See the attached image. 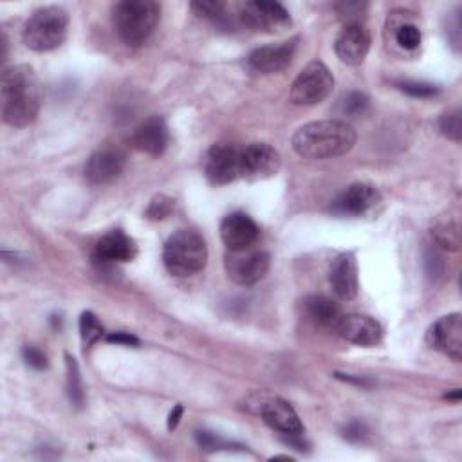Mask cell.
<instances>
[{"instance_id": "6da1fadb", "label": "cell", "mask_w": 462, "mask_h": 462, "mask_svg": "<svg viewBox=\"0 0 462 462\" xmlns=\"http://www.w3.org/2000/svg\"><path fill=\"white\" fill-rule=\"evenodd\" d=\"M2 117L7 125L22 128L31 125L42 106L38 76L29 65H11L0 78Z\"/></svg>"}, {"instance_id": "7a4b0ae2", "label": "cell", "mask_w": 462, "mask_h": 462, "mask_svg": "<svg viewBox=\"0 0 462 462\" xmlns=\"http://www.w3.org/2000/svg\"><path fill=\"white\" fill-rule=\"evenodd\" d=\"M356 144L354 128L337 119L312 121L292 135V148L305 159H330L350 152Z\"/></svg>"}, {"instance_id": "3957f363", "label": "cell", "mask_w": 462, "mask_h": 462, "mask_svg": "<svg viewBox=\"0 0 462 462\" xmlns=\"http://www.w3.org/2000/svg\"><path fill=\"white\" fill-rule=\"evenodd\" d=\"M159 14L161 7L153 0H123L112 9L114 27L119 38L130 47H139L150 38Z\"/></svg>"}, {"instance_id": "277c9868", "label": "cell", "mask_w": 462, "mask_h": 462, "mask_svg": "<svg viewBox=\"0 0 462 462\" xmlns=\"http://www.w3.org/2000/svg\"><path fill=\"white\" fill-rule=\"evenodd\" d=\"M162 260L171 274L191 276L202 271L208 262L206 242L193 229H179L164 244Z\"/></svg>"}, {"instance_id": "5b68a950", "label": "cell", "mask_w": 462, "mask_h": 462, "mask_svg": "<svg viewBox=\"0 0 462 462\" xmlns=\"http://www.w3.org/2000/svg\"><path fill=\"white\" fill-rule=\"evenodd\" d=\"M69 14L58 5H47L31 14L25 22L23 43L36 52H47L60 47L67 36Z\"/></svg>"}, {"instance_id": "8992f818", "label": "cell", "mask_w": 462, "mask_h": 462, "mask_svg": "<svg viewBox=\"0 0 462 462\" xmlns=\"http://www.w3.org/2000/svg\"><path fill=\"white\" fill-rule=\"evenodd\" d=\"M334 87V78L325 63L310 61L291 85L289 97L294 105L310 106L328 97Z\"/></svg>"}, {"instance_id": "52a82bcc", "label": "cell", "mask_w": 462, "mask_h": 462, "mask_svg": "<svg viewBox=\"0 0 462 462\" xmlns=\"http://www.w3.org/2000/svg\"><path fill=\"white\" fill-rule=\"evenodd\" d=\"M224 263L227 276L235 283L254 285L267 274L271 258L263 249L245 247L240 251H227Z\"/></svg>"}, {"instance_id": "ba28073f", "label": "cell", "mask_w": 462, "mask_h": 462, "mask_svg": "<svg viewBox=\"0 0 462 462\" xmlns=\"http://www.w3.org/2000/svg\"><path fill=\"white\" fill-rule=\"evenodd\" d=\"M240 153L242 150H238L229 143L213 144L208 150L206 162H204V173L208 180L215 186H224L242 177Z\"/></svg>"}, {"instance_id": "9c48e42d", "label": "cell", "mask_w": 462, "mask_h": 462, "mask_svg": "<svg viewBox=\"0 0 462 462\" xmlns=\"http://www.w3.org/2000/svg\"><path fill=\"white\" fill-rule=\"evenodd\" d=\"M431 348L442 352L453 361H462V316L458 312L439 318L426 332Z\"/></svg>"}, {"instance_id": "30bf717a", "label": "cell", "mask_w": 462, "mask_h": 462, "mask_svg": "<svg viewBox=\"0 0 462 462\" xmlns=\"http://www.w3.org/2000/svg\"><path fill=\"white\" fill-rule=\"evenodd\" d=\"M240 18L247 27L263 32H274L291 23L289 11L278 2L267 0L245 2L240 9Z\"/></svg>"}, {"instance_id": "8fae6325", "label": "cell", "mask_w": 462, "mask_h": 462, "mask_svg": "<svg viewBox=\"0 0 462 462\" xmlns=\"http://www.w3.org/2000/svg\"><path fill=\"white\" fill-rule=\"evenodd\" d=\"M280 153L267 143H251L240 153V171L247 180L273 177L280 170Z\"/></svg>"}, {"instance_id": "7c38bea8", "label": "cell", "mask_w": 462, "mask_h": 462, "mask_svg": "<svg viewBox=\"0 0 462 462\" xmlns=\"http://www.w3.org/2000/svg\"><path fill=\"white\" fill-rule=\"evenodd\" d=\"M125 153L114 146L96 150L85 166V177L90 184H108L125 170Z\"/></svg>"}, {"instance_id": "4fadbf2b", "label": "cell", "mask_w": 462, "mask_h": 462, "mask_svg": "<svg viewBox=\"0 0 462 462\" xmlns=\"http://www.w3.org/2000/svg\"><path fill=\"white\" fill-rule=\"evenodd\" d=\"M370 49V32L363 23H345L334 42L337 58L346 65L361 63Z\"/></svg>"}, {"instance_id": "5bb4252c", "label": "cell", "mask_w": 462, "mask_h": 462, "mask_svg": "<svg viewBox=\"0 0 462 462\" xmlns=\"http://www.w3.org/2000/svg\"><path fill=\"white\" fill-rule=\"evenodd\" d=\"M220 238L227 251H240L245 247H251L258 238V226L256 222L242 213H231L224 217L220 224Z\"/></svg>"}, {"instance_id": "9a60e30c", "label": "cell", "mask_w": 462, "mask_h": 462, "mask_svg": "<svg viewBox=\"0 0 462 462\" xmlns=\"http://www.w3.org/2000/svg\"><path fill=\"white\" fill-rule=\"evenodd\" d=\"M296 51V40L291 42H282V43H273V45H263L254 49L247 56V65L260 74H274L283 70Z\"/></svg>"}, {"instance_id": "2e32d148", "label": "cell", "mask_w": 462, "mask_h": 462, "mask_svg": "<svg viewBox=\"0 0 462 462\" xmlns=\"http://www.w3.org/2000/svg\"><path fill=\"white\" fill-rule=\"evenodd\" d=\"M379 199L381 195L374 186L356 182L337 195V199L332 202V211L337 215L357 217L372 209L379 202Z\"/></svg>"}, {"instance_id": "e0dca14e", "label": "cell", "mask_w": 462, "mask_h": 462, "mask_svg": "<svg viewBox=\"0 0 462 462\" xmlns=\"http://www.w3.org/2000/svg\"><path fill=\"white\" fill-rule=\"evenodd\" d=\"M336 330L343 339L359 346L377 345L383 336L381 325L365 314H343Z\"/></svg>"}, {"instance_id": "ac0fdd59", "label": "cell", "mask_w": 462, "mask_h": 462, "mask_svg": "<svg viewBox=\"0 0 462 462\" xmlns=\"http://www.w3.org/2000/svg\"><path fill=\"white\" fill-rule=\"evenodd\" d=\"M262 419L263 422L278 431L283 437H292V435H301L303 433V424L296 413V410L283 399L274 397L263 402L262 406Z\"/></svg>"}, {"instance_id": "d6986e66", "label": "cell", "mask_w": 462, "mask_h": 462, "mask_svg": "<svg viewBox=\"0 0 462 462\" xmlns=\"http://www.w3.org/2000/svg\"><path fill=\"white\" fill-rule=\"evenodd\" d=\"M170 141V134H168V126L164 123L162 117L153 116L144 119L141 125L135 126L134 134H132V144L148 153V155H161Z\"/></svg>"}, {"instance_id": "ffe728a7", "label": "cell", "mask_w": 462, "mask_h": 462, "mask_svg": "<svg viewBox=\"0 0 462 462\" xmlns=\"http://www.w3.org/2000/svg\"><path fill=\"white\" fill-rule=\"evenodd\" d=\"M137 254V245L132 236H128L121 229H112L103 235L97 244L94 256L97 262L112 263V262H130Z\"/></svg>"}, {"instance_id": "44dd1931", "label": "cell", "mask_w": 462, "mask_h": 462, "mask_svg": "<svg viewBox=\"0 0 462 462\" xmlns=\"http://www.w3.org/2000/svg\"><path fill=\"white\" fill-rule=\"evenodd\" d=\"M330 285L336 296L341 300H352L357 294V263L352 253H341L336 256L330 267Z\"/></svg>"}, {"instance_id": "7402d4cb", "label": "cell", "mask_w": 462, "mask_h": 462, "mask_svg": "<svg viewBox=\"0 0 462 462\" xmlns=\"http://www.w3.org/2000/svg\"><path fill=\"white\" fill-rule=\"evenodd\" d=\"M303 310L316 325L325 327V328H334V330H336V327H337V323L343 316L339 305L336 301H332L330 298L321 296V294L307 296L303 300Z\"/></svg>"}, {"instance_id": "603a6c76", "label": "cell", "mask_w": 462, "mask_h": 462, "mask_svg": "<svg viewBox=\"0 0 462 462\" xmlns=\"http://www.w3.org/2000/svg\"><path fill=\"white\" fill-rule=\"evenodd\" d=\"M431 235L435 238V242L449 251H457L460 245V233H458V226L453 220H444L439 222L433 229Z\"/></svg>"}, {"instance_id": "cb8c5ba5", "label": "cell", "mask_w": 462, "mask_h": 462, "mask_svg": "<svg viewBox=\"0 0 462 462\" xmlns=\"http://www.w3.org/2000/svg\"><path fill=\"white\" fill-rule=\"evenodd\" d=\"M65 359H67V392H69V397H70L72 404L81 406L83 401H85V392H83V383H81L78 363L69 354L65 356Z\"/></svg>"}, {"instance_id": "d4e9b609", "label": "cell", "mask_w": 462, "mask_h": 462, "mask_svg": "<svg viewBox=\"0 0 462 462\" xmlns=\"http://www.w3.org/2000/svg\"><path fill=\"white\" fill-rule=\"evenodd\" d=\"M370 99L363 92H348L346 96L341 97L339 101V114L348 116V117H359L368 110Z\"/></svg>"}, {"instance_id": "484cf974", "label": "cell", "mask_w": 462, "mask_h": 462, "mask_svg": "<svg viewBox=\"0 0 462 462\" xmlns=\"http://www.w3.org/2000/svg\"><path fill=\"white\" fill-rule=\"evenodd\" d=\"M79 334L85 345H94L103 336V325L99 323L97 316L90 310H85L79 318Z\"/></svg>"}, {"instance_id": "4316f807", "label": "cell", "mask_w": 462, "mask_h": 462, "mask_svg": "<svg viewBox=\"0 0 462 462\" xmlns=\"http://www.w3.org/2000/svg\"><path fill=\"white\" fill-rule=\"evenodd\" d=\"M439 128L440 132L451 139V141H460L462 137V112L460 108H455V110H449L446 112L440 119H439Z\"/></svg>"}, {"instance_id": "83f0119b", "label": "cell", "mask_w": 462, "mask_h": 462, "mask_svg": "<svg viewBox=\"0 0 462 462\" xmlns=\"http://www.w3.org/2000/svg\"><path fill=\"white\" fill-rule=\"evenodd\" d=\"M397 87L411 97H433L440 92V88L437 85L426 83V81H410V79H406V81H399Z\"/></svg>"}, {"instance_id": "f1b7e54d", "label": "cell", "mask_w": 462, "mask_h": 462, "mask_svg": "<svg viewBox=\"0 0 462 462\" xmlns=\"http://www.w3.org/2000/svg\"><path fill=\"white\" fill-rule=\"evenodd\" d=\"M395 40L397 43L402 47V49H408V51H413L419 47L420 43V31L417 25L413 23H404L397 29L395 32Z\"/></svg>"}, {"instance_id": "f546056e", "label": "cell", "mask_w": 462, "mask_h": 462, "mask_svg": "<svg viewBox=\"0 0 462 462\" xmlns=\"http://www.w3.org/2000/svg\"><path fill=\"white\" fill-rule=\"evenodd\" d=\"M171 211H173V199H170L166 195H157L152 199V202L146 209V217L152 220H162Z\"/></svg>"}, {"instance_id": "4dcf8cb0", "label": "cell", "mask_w": 462, "mask_h": 462, "mask_svg": "<svg viewBox=\"0 0 462 462\" xmlns=\"http://www.w3.org/2000/svg\"><path fill=\"white\" fill-rule=\"evenodd\" d=\"M366 9V4L361 2H341L336 4V11L339 18H343L346 23H361V16Z\"/></svg>"}, {"instance_id": "1f68e13d", "label": "cell", "mask_w": 462, "mask_h": 462, "mask_svg": "<svg viewBox=\"0 0 462 462\" xmlns=\"http://www.w3.org/2000/svg\"><path fill=\"white\" fill-rule=\"evenodd\" d=\"M22 357H23L25 365H29V366L34 368V370H43V368H47V356H45L38 346H32V345L23 346Z\"/></svg>"}, {"instance_id": "d6a6232c", "label": "cell", "mask_w": 462, "mask_h": 462, "mask_svg": "<svg viewBox=\"0 0 462 462\" xmlns=\"http://www.w3.org/2000/svg\"><path fill=\"white\" fill-rule=\"evenodd\" d=\"M191 9L202 16V18H220L222 11H224V4L222 2H193Z\"/></svg>"}, {"instance_id": "836d02e7", "label": "cell", "mask_w": 462, "mask_h": 462, "mask_svg": "<svg viewBox=\"0 0 462 462\" xmlns=\"http://www.w3.org/2000/svg\"><path fill=\"white\" fill-rule=\"evenodd\" d=\"M108 343H116V345H125V346H137L139 339L130 334V332H112L106 336Z\"/></svg>"}, {"instance_id": "e575fe53", "label": "cell", "mask_w": 462, "mask_h": 462, "mask_svg": "<svg viewBox=\"0 0 462 462\" xmlns=\"http://www.w3.org/2000/svg\"><path fill=\"white\" fill-rule=\"evenodd\" d=\"M365 435H366V428H365V424L359 422V420H354V422H350V424L345 428V437H346L348 440H361Z\"/></svg>"}, {"instance_id": "d590c367", "label": "cell", "mask_w": 462, "mask_h": 462, "mask_svg": "<svg viewBox=\"0 0 462 462\" xmlns=\"http://www.w3.org/2000/svg\"><path fill=\"white\" fill-rule=\"evenodd\" d=\"M180 417H182V404H175L168 415V430H175L180 422Z\"/></svg>"}, {"instance_id": "8d00e7d4", "label": "cell", "mask_w": 462, "mask_h": 462, "mask_svg": "<svg viewBox=\"0 0 462 462\" xmlns=\"http://www.w3.org/2000/svg\"><path fill=\"white\" fill-rule=\"evenodd\" d=\"M446 399H451V401H458V399H460V390H458V388H455V392H451V393H446Z\"/></svg>"}]
</instances>
